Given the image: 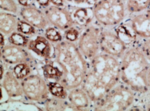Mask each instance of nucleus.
Wrapping results in <instances>:
<instances>
[{
    "instance_id": "f257e3e1",
    "label": "nucleus",
    "mask_w": 150,
    "mask_h": 111,
    "mask_svg": "<svg viewBox=\"0 0 150 111\" xmlns=\"http://www.w3.org/2000/svg\"><path fill=\"white\" fill-rule=\"evenodd\" d=\"M120 81V60L101 52L88 61V72L81 86L94 105Z\"/></svg>"
},
{
    "instance_id": "f03ea898",
    "label": "nucleus",
    "mask_w": 150,
    "mask_h": 111,
    "mask_svg": "<svg viewBox=\"0 0 150 111\" xmlns=\"http://www.w3.org/2000/svg\"><path fill=\"white\" fill-rule=\"evenodd\" d=\"M54 61L63 75L59 82L67 90L81 86L88 69V61L79 50L76 42L64 38L54 45Z\"/></svg>"
},
{
    "instance_id": "7ed1b4c3",
    "label": "nucleus",
    "mask_w": 150,
    "mask_h": 111,
    "mask_svg": "<svg viewBox=\"0 0 150 111\" xmlns=\"http://www.w3.org/2000/svg\"><path fill=\"white\" fill-rule=\"evenodd\" d=\"M120 81L132 89L138 96L149 91L146 76L150 63L137 43L130 46L120 59Z\"/></svg>"
},
{
    "instance_id": "20e7f679",
    "label": "nucleus",
    "mask_w": 150,
    "mask_h": 111,
    "mask_svg": "<svg viewBox=\"0 0 150 111\" xmlns=\"http://www.w3.org/2000/svg\"><path fill=\"white\" fill-rule=\"evenodd\" d=\"M93 12L95 22L105 28L115 27L129 16L125 0H97Z\"/></svg>"
},
{
    "instance_id": "39448f33",
    "label": "nucleus",
    "mask_w": 150,
    "mask_h": 111,
    "mask_svg": "<svg viewBox=\"0 0 150 111\" xmlns=\"http://www.w3.org/2000/svg\"><path fill=\"white\" fill-rule=\"evenodd\" d=\"M137 97V94L120 81L100 101L95 103L91 110H130Z\"/></svg>"
},
{
    "instance_id": "423d86ee",
    "label": "nucleus",
    "mask_w": 150,
    "mask_h": 111,
    "mask_svg": "<svg viewBox=\"0 0 150 111\" xmlns=\"http://www.w3.org/2000/svg\"><path fill=\"white\" fill-rule=\"evenodd\" d=\"M102 28L94 21L81 31L77 45L88 61L91 60L101 52L100 37Z\"/></svg>"
},
{
    "instance_id": "0eeeda50",
    "label": "nucleus",
    "mask_w": 150,
    "mask_h": 111,
    "mask_svg": "<svg viewBox=\"0 0 150 111\" xmlns=\"http://www.w3.org/2000/svg\"><path fill=\"white\" fill-rule=\"evenodd\" d=\"M24 95L28 100L43 102L48 99V83L44 77L39 74H30L21 80Z\"/></svg>"
},
{
    "instance_id": "6e6552de",
    "label": "nucleus",
    "mask_w": 150,
    "mask_h": 111,
    "mask_svg": "<svg viewBox=\"0 0 150 111\" xmlns=\"http://www.w3.org/2000/svg\"><path fill=\"white\" fill-rule=\"evenodd\" d=\"M128 46L122 41L113 28H102L100 37L101 52L120 60Z\"/></svg>"
},
{
    "instance_id": "1a4fd4ad",
    "label": "nucleus",
    "mask_w": 150,
    "mask_h": 111,
    "mask_svg": "<svg viewBox=\"0 0 150 111\" xmlns=\"http://www.w3.org/2000/svg\"><path fill=\"white\" fill-rule=\"evenodd\" d=\"M51 26L65 32L70 28L75 26L74 21L68 8L51 4L43 10Z\"/></svg>"
},
{
    "instance_id": "9d476101",
    "label": "nucleus",
    "mask_w": 150,
    "mask_h": 111,
    "mask_svg": "<svg viewBox=\"0 0 150 111\" xmlns=\"http://www.w3.org/2000/svg\"><path fill=\"white\" fill-rule=\"evenodd\" d=\"M33 56L25 47L8 43L1 49V60L6 65H15L19 63H30L33 62Z\"/></svg>"
},
{
    "instance_id": "9b49d317",
    "label": "nucleus",
    "mask_w": 150,
    "mask_h": 111,
    "mask_svg": "<svg viewBox=\"0 0 150 111\" xmlns=\"http://www.w3.org/2000/svg\"><path fill=\"white\" fill-rule=\"evenodd\" d=\"M19 14L23 20L31 24L38 30H45L50 26L44 11L33 4L21 7Z\"/></svg>"
},
{
    "instance_id": "f8f14e48",
    "label": "nucleus",
    "mask_w": 150,
    "mask_h": 111,
    "mask_svg": "<svg viewBox=\"0 0 150 111\" xmlns=\"http://www.w3.org/2000/svg\"><path fill=\"white\" fill-rule=\"evenodd\" d=\"M126 20L139 38L150 37V8L141 13L129 15Z\"/></svg>"
},
{
    "instance_id": "ddd939ff",
    "label": "nucleus",
    "mask_w": 150,
    "mask_h": 111,
    "mask_svg": "<svg viewBox=\"0 0 150 111\" xmlns=\"http://www.w3.org/2000/svg\"><path fill=\"white\" fill-rule=\"evenodd\" d=\"M27 48L42 58L44 60H51L54 55V46L53 47L52 43L49 41L45 36L38 35L29 40Z\"/></svg>"
},
{
    "instance_id": "4468645a",
    "label": "nucleus",
    "mask_w": 150,
    "mask_h": 111,
    "mask_svg": "<svg viewBox=\"0 0 150 111\" xmlns=\"http://www.w3.org/2000/svg\"><path fill=\"white\" fill-rule=\"evenodd\" d=\"M70 12L75 26L83 29L88 25L94 22L93 7L88 6L65 5Z\"/></svg>"
},
{
    "instance_id": "2eb2a0df",
    "label": "nucleus",
    "mask_w": 150,
    "mask_h": 111,
    "mask_svg": "<svg viewBox=\"0 0 150 111\" xmlns=\"http://www.w3.org/2000/svg\"><path fill=\"white\" fill-rule=\"evenodd\" d=\"M67 99L76 110H91L92 108V102L81 86L68 90Z\"/></svg>"
},
{
    "instance_id": "dca6fc26",
    "label": "nucleus",
    "mask_w": 150,
    "mask_h": 111,
    "mask_svg": "<svg viewBox=\"0 0 150 111\" xmlns=\"http://www.w3.org/2000/svg\"><path fill=\"white\" fill-rule=\"evenodd\" d=\"M1 86L9 97H18L24 95L21 81L16 77L13 70H7L1 79Z\"/></svg>"
},
{
    "instance_id": "f3484780",
    "label": "nucleus",
    "mask_w": 150,
    "mask_h": 111,
    "mask_svg": "<svg viewBox=\"0 0 150 111\" xmlns=\"http://www.w3.org/2000/svg\"><path fill=\"white\" fill-rule=\"evenodd\" d=\"M114 28L118 36L128 46V47L137 43L139 38L136 34L134 31L131 28V25L126 19L118 26L114 27Z\"/></svg>"
},
{
    "instance_id": "a211bd4d",
    "label": "nucleus",
    "mask_w": 150,
    "mask_h": 111,
    "mask_svg": "<svg viewBox=\"0 0 150 111\" xmlns=\"http://www.w3.org/2000/svg\"><path fill=\"white\" fill-rule=\"evenodd\" d=\"M17 16L13 13L1 11L0 13V31L4 36H10L17 30L18 24Z\"/></svg>"
},
{
    "instance_id": "6ab92c4d",
    "label": "nucleus",
    "mask_w": 150,
    "mask_h": 111,
    "mask_svg": "<svg viewBox=\"0 0 150 111\" xmlns=\"http://www.w3.org/2000/svg\"><path fill=\"white\" fill-rule=\"evenodd\" d=\"M44 109L47 110H76L68 99L53 97L44 102Z\"/></svg>"
},
{
    "instance_id": "aec40b11",
    "label": "nucleus",
    "mask_w": 150,
    "mask_h": 111,
    "mask_svg": "<svg viewBox=\"0 0 150 111\" xmlns=\"http://www.w3.org/2000/svg\"><path fill=\"white\" fill-rule=\"evenodd\" d=\"M44 77L49 81H59L63 75L61 68L57 67L56 62H52L51 60H45V64L42 67Z\"/></svg>"
},
{
    "instance_id": "412c9836",
    "label": "nucleus",
    "mask_w": 150,
    "mask_h": 111,
    "mask_svg": "<svg viewBox=\"0 0 150 111\" xmlns=\"http://www.w3.org/2000/svg\"><path fill=\"white\" fill-rule=\"evenodd\" d=\"M128 15H135L146 11L150 7V0H125Z\"/></svg>"
},
{
    "instance_id": "4be33fe9",
    "label": "nucleus",
    "mask_w": 150,
    "mask_h": 111,
    "mask_svg": "<svg viewBox=\"0 0 150 111\" xmlns=\"http://www.w3.org/2000/svg\"><path fill=\"white\" fill-rule=\"evenodd\" d=\"M48 88L50 93L55 97L67 99L68 97V90L59 81H49Z\"/></svg>"
},
{
    "instance_id": "5701e85b",
    "label": "nucleus",
    "mask_w": 150,
    "mask_h": 111,
    "mask_svg": "<svg viewBox=\"0 0 150 111\" xmlns=\"http://www.w3.org/2000/svg\"><path fill=\"white\" fill-rule=\"evenodd\" d=\"M131 110H150V90L144 95L138 96L137 102L134 105Z\"/></svg>"
},
{
    "instance_id": "b1692460",
    "label": "nucleus",
    "mask_w": 150,
    "mask_h": 111,
    "mask_svg": "<svg viewBox=\"0 0 150 111\" xmlns=\"http://www.w3.org/2000/svg\"><path fill=\"white\" fill-rule=\"evenodd\" d=\"M13 72L19 80H23L28 76L31 73V64L30 63H19L14 65Z\"/></svg>"
},
{
    "instance_id": "393cba45",
    "label": "nucleus",
    "mask_w": 150,
    "mask_h": 111,
    "mask_svg": "<svg viewBox=\"0 0 150 111\" xmlns=\"http://www.w3.org/2000/svg\"><path fill=\"white\" fill-rule=\"evenodd\" d=\"M29 40L30 38H28V36L18 31L13 32L8 37V43L23 47H27Z\"/></svg>"
},
{
    "instance_id": "a878e982",
    "label": "nucleus",
    "mask_w": 150,
    "mask_h": 111,
    "mask_svg": "<svg viewBox=\"0 0 150 111\" xmlns=\"http://www.w3.org/2000/svg\"><path fill=\"white\" fill-rule=\"evenodd\" d=\"M44 34L46 38L52 44H57L64 39V37H62L60 31L54 26H49L48 28H47L45 29Z\"/></svg>"
},
{
    "instance_id": "bb28decb",
    "label": "nucleus",
    "mask_w": 150,
    "mask_h": 111,
    "mask_svg": "<svg viewBox=\"0 0 150 111\" xmlns=\"http://www.w3.org/2000/svg\"><path fill=\"white\" fill-rule=\"evenodd\" d=\"M17 31L25 35V36H33L36 33V28L31 24L25 21L24 20H19L18 21Z\"/></svg>"
},
{
    "instance_id": "cd10ccee",
    "label": "nucleus",
    "mask_w": 150,
    "mask_h": 111,
    "mask_svg": "<svg viewBox=\"0 0 150 111\" xmlns=\"http://www.w3.org/2000/svg\"><path fill=\"white\" fill-rule=\"evenodd\" d=\"M0 8L1 11L13 14L19 13L20 10L15 0H0Z\"/></svg>"
},
{
    "instance_id": "c85d7f7f",
    "label": "nucleus",
    "mask_w": 150,
    "mask_h": 111,
    "mask_svg": "<svg viewBox=\"0 0 150 111\" xmlns=\"http://www.w3.org/2000/svg\"><path fill=\"white\" fill-rule=\"evenodd\" d=\"M82 30L83 29L77 27V26H73V27L70 28H68V30L64 32L65 33L64 38L68 40V41H72V42L77 43Z\"/></svg>"
},
{
    "instance_id": "c756f323",
    "label": "nucleus",
    "mask_w": 150,
    "mask_h": 111,
    "mask_svg": "<svg viewBox=\"0 0 150 111\" xmlns=\"http://www.w3.org/2000/svg\"><path fill=\"white\" fill-rule=\"evenodd\" d=\"M137 44L142 49L146 59L150 63V37L139 38Z\"/></svg>"
},
{
    "instance_id": "7c9ffc66",
    "label": "nucleus",
    "mask_w": 150,
    "mask_h": 111,
    "mask_svg": "<svg viewBox=\"0 0 150 111\" xmlns=\"http://www.w3.org/2000/svg\"><path fill=\"white\" fill-rule=\"evenodd\" d=\"M97 0H64L65 5L70 6H88L93 7Z\"/></svg>"
},
{
    "instance_id": "2f4dec72",
    "label": "nucleus",
    "mask_w": 150,
    "mask_h": 111,
    "mask_svg": "<svg viewBox=\"0 0 150 111\" xmlns=\"http://www.w3.org/2000/svg\"><path fill=\"white\" fill-rule=\"evenodd\" d=\"M36 1L39 6L44 7V8L51 5V1L50 0H36Z\"/></svg>"
},
{
    "instance_id": "473e14b6",
    "label": "nucleus",
    "mask_w": 150,
    "mask_h": 111,
    "mask_svg": "<svg viewBox=\"0 0 150 111\" xmlns=\"http://www.w3.org/2000/svg\"><path fill=\"white\" fill-rule=\"evenodd\" d=\"M51 4L55 6H59V7H65V3L64 0H50Z\"/></svg>"
},
{
    "instance_id": "72a5a7b5",
    "label": "nucleus",
    "mask_w": 150,
    "mask_h": 111,
    "mask_svg": "<svg viewBox=\"0 0 150 111\" xmlns=\"http://www.w3.org/2000/svg\"><path fill=\"white\" fill-rule=\"evenodd\" d=\"M22 7H27L31 4V0H17Z\"/></svg>"
},
{
    "instance_id": "f704fd0d",
    "label": "nucleus",
    "mask_w": 150,
    "mask_h": 111,
    "mask_svg": "<svg viewBox=\"0 0 150 111\" xmlns=\"http://www.w3.org/2000/svg\"><path fill=\"white\" fill-rule=\"evenodd\" d=\"M0 38H1V43H0V47H1V49H2L5 44V36H4L3 33H0Z\"/></svg>"
},
{
    "instance_id": "c9c22d12",
    "label": "nucleus",
    "mask_w": 150,
    "mask_h": 111,
    "mask_svg": "<svg viewBox=\"0 0 150 111\" xmlns=\"http://www.w3.org/2000/svg\"><path fill=\"white\" fill-rule=\"evenodd\" d=\"M146 81H147V85L149 87V89L150 90V68L148 70L147 73V76H146Z\"/></svg>"
}]
</instances>
